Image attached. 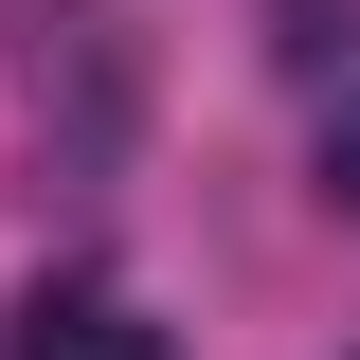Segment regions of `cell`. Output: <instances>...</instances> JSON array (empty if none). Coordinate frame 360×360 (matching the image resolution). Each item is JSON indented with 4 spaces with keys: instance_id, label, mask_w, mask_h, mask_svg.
<instances>
[{
    "instance_id": "2",
    "label": "cell",
    "mask_w": 360,
    "mask_h": 360,
    "mask_svg": "<svg viewBox=\"0 0 360 360\" xmlns=\"http://www.w3.org/2000/svg\"><path fill=\"white\" fill-rule=\"evenodd\" d=\"M324 198H342V217H360V108H342V144H324Z\"/></svg>"
},
{
    "instance_id": "1",
    "label": "cell",
    "mask_w": 360,
    "mask_h": 360,
    "mask_svg": "<svg viewBox=\"0 0 360 360\" xmlns=\"http://www.w3.org/2000/svg\"><path fill=\"white\" fill-rule=\"evenodd\" d=\"M18 360H162V324H144L108 270H54L37 307H18Z\"/></svg>"
}]
</instances>
